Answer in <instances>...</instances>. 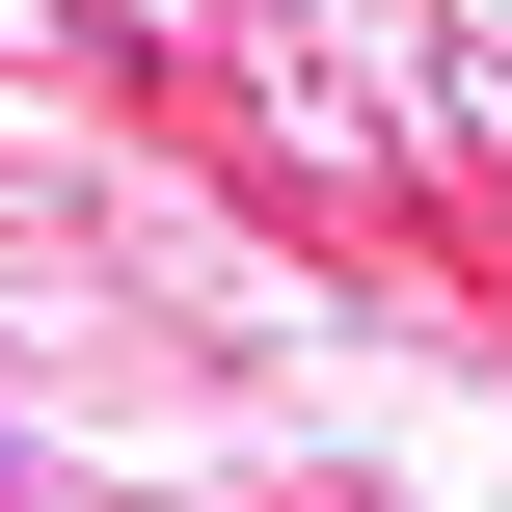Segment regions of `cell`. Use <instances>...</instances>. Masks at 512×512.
I'll return each instance as SVG.
<instances>
[{"label":"cell","instance_id":"obj_1","mask_svg":"<svg viewBox=\"0 0 512 512\" xmlns=\"http://www.w3.org/2000/svg\"><path fill=\"white\" fill-rule=\"evenodd\" d=\"M0 512H27V432H0Z\"/></svg>","mask_w":512,"mask_h":512}]
</instances>
